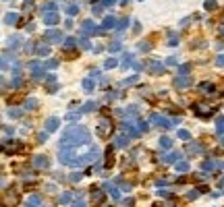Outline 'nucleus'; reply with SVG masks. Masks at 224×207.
Masks as SVG:
<instances>
[{
  "label": "nucleus",
  "mask_w": 224,
  "mask_h": 207,
  "mask_svg": "<svg viewBox=\"0 0 224 207\" xmlns=\"http://www.w3.org/2000/svg\"><path fill=\"white\" fill-rule=\"evenodd\" d=\"M89 131L85 129V126H71L67 129L60 139V143H58V151H75L79 145H87L89 143Z\"/></svg>",
  "instance_id": "obj_1"
},
{
  "label": "nucleus",
  "mask_w": 224,
  "mask_h": 207,
  "mask_svg": "<svg viewBox=\"0 0 224 207\" xmlns=\"http://www.w3.org/2000/svg\"><path fill=\"white\" fill-rule=\"evenodd\" d=\"M96 133H98V137L108 139V137H110V133H112V122L108 120V118H100V122H98V129H96Z\"/></svg>",
  "instance_id": "obj_2"
},
{
  "label": "nucleus",
  "mask_w": 224,
  "mask_h": 207,
  "mask_svg": "<svg viewBox=\"0 0 224 207\" xmlns=\"http://www.w3.org/2000/svg\"><path fill=\"white\" fill-rule=\"evenodd\" d=\"M81 29H83V33H85V35H98V33H102V31H104V29L98 27V25H96V23H93L91 19L83 21V23H81Z\"/></svg>",
  "instance_id": "obj_3"
},
{
  "label": "nucleus",
  "mask_w": 224,
  "mask_h": 207,
  "mask_svg": "<svg viewBox=\"0 0 224 207\" xmlns=\"http://www.w3.org/2000/svg\"><path fill=\"white\" fill-rule=\"evenodd\" d=\"M193 110H195L199 116H203V118H208V116H212V114H214V108L205 106V104H195V106H193Z\"/></svg>",
  "instance_id": "obj_4"
},
{
  "label": "nucleus",
  "mask_w": 224,
  "mask_h": 207,
  "mask_svg": "<svg viewBox=\"0 0 224 207\" xmlns=\"http://www.w3.org/2000/svg\"><path fill=\"white\" fill-rule=\"evenodd\" d=\"M152 122H156L158 126H162V129H170V126L174 124V122H170V120H166L164 116H160V114H154V116H152Z\"/></svg>",
  "instance_id": "obj_5"
},
{
  "label": "nucleus",
  "mask_w": 224,
  "mask_h": 207,
  "mask_svg": "<svg viewBox=\"0 0 224 207\" xmlns=\"http://www.w3.org/2000/svg\"><path fill=\"white\" fill-rule=\"evenodd\" d=\"M58 126H60V120H58V118H48V120H46V122H44V129H46V131L48 133H54L56 129H58Z\"/></svg>",
  "instance_id": "obj_6"
},
{
  "label": "nucleus",
  "mask_w": 224,
  "mask_h": 207,
  "mask_svg": "<svg viewBox=\"0 0 224 207\" xmlns=\"http://www.w3.org/2000/svg\"><path fill=\"white\" fill-rule=\"evenodd\" d=\"M50 162L46 155H35L33 158V168H37V170H42V168H48Z\"/></svg>",
  "instance_id": "obj_7"
},
{
  "label": "nucleus",
  "mask_w": 224,
  "mask_h": 207,
  "mask_svg": "<svg viewBox=\"0 0 224 207\" xmlns=\"http://www.w3.org/2000/svg\"><path fill=\"white\" fill-rule=\"evenodd\" d=\"M58 21H60V15L58 13H54V11H52V13H44V23H46V25H54Z\"/></svg>",
  "instance_id": "obj_8"
},
{
  "label": "nucleus",
  "mask_w": 224,
  "mask_h": 207,
  "mask_svg": "<svg viewBox=\"0 0 224 207\" xmlns=\"http://www.w3.org/2000/svg\"><path fill=\"white\" fill-rule=\"evenodd\" d=\"M25 207H42V197L40 195H29Z\"/></svg>",
  "instance_id": "obj_9"
},
{
  "label": "nucleus",
  "mask_w": 224,
  "mask_h": 207,
  "mask_svg": "<svg viewBox=\"0 0 224 207\" xmlns=\"http://www.w3.org/2000/svg\"><path fill=\"white\" fill-rule=\"evenodd\" d=\"M91 201H93V205H100L104 201V193L98 191V188H91Z\"/></svg>",
  "instance_id": "obj_10"
},
{
  "label": "nucleus",
  "mask_w": 224,
  "mask_h": 207,
  "mask_svg": "<svg viewBox=\"0 0 224 207\" xmlns=\"http://www.w3.org/2000/svg\"><path fill=\"white\" fill-rule=\"evenodd\" d=\"M179 159H181V153L172 151V153H168V155H164L162 162H164V164H174V162H179Z\"/></svg>",
  "instance_id": "obj_11"
},
{
  "label": "nucleus",
  "mask_w": 224,
  "mask_h": 207,
  "mask_svg": "<svg viewBox=\"0 0 224 207\" xmlns=\"http://www.w3.org/2000/svg\"><path fill=\"white\" fill-rule=\"evenodd\" d=\"M104 188L112 195V199H120V191H118L114 184H110V182H104Z\"/></svg>",
  "instance_id": "obj_12"
},
{
  "label": "nucleus",
  "mask_w": 224,
  "mask_h": 207,
  "mask_svg": "<svg viewBox=\"0 0 224 207\" xmlns=\"http://www.w3.org/2000/svg\"><path fill=\"white\" fill-rule=\"evenodd\" d=\"M46 40L60 41V40H62V33H60V31H54V29H48V31H46Z\"/></svg>",
  "instance_id": "obj_13"
},
{
  "label": "nucleus",
  "mask_w": 224,
  "mask_h": 207,
  "mask_svg": "<svg viewBox=\"0 0 224 207\" xmlns=\"http://www.w3.org/2000/svg\"><path fill=\"white\" fill-rule=\"evenodd\" d=\"M129 145V137H127V133L125 135H118V137L114 139V147H127Z\"/></svg>",
  "instance_id": "obj_14"
},
{
  "label": "nucleus",
  "mask_w": 224,
  "mask_h": 207,
  "mask_svg": "<svg viewBox=\"0 0 224 207\" xmlns=\"http://www.w3.org/2000/svg\"><path fill=\"white\" fill-rule=\"evenodd\" d=\"M116 27V21H114V17H106L104 23H102V29L104 31H108V29H114Z\"/></svg>",
  "instance_id": "obj_15"
},
{
  "label": "nucleus",
  "mask_w": 224,
  "mask_h": 207,
  "mask_svg": "<svg viewBox=\"0 0 224 207\" xmlns=\"http://www.w3.org/2000/svg\"><path fill=\"white\" fill-rule=\"evenodd\" d=\"M191 81L187 79V77H176L174 79V87H189Z\"/></svg>",
  "instance_id": "obj_16"
},
{
  "label": "nucleus",
  "mask_w": 224,
  "mask_h": 207,
  "mask_svg": "<svg viewBox=\"0 0 224 207\" xmlns=\"http://www.w3.org/2000/svg\"><path fill=\"white\" fill-rule=\"evenodd\" d=\"M58 201H60V205H69L71 201H73V193H69V191H67V193H62L60 197H58Z\"/></svg>",
  "instance_id": "obj_17"
},
{
  "label": "nucleus",
  "mask_w": 224,
  "mask_h": 207,
  "mask_svg": "<svg viewBox=\"0 0 224 207\" xmlns=\"http://www.w3.org/2000/svg\"><path fill=\"white\" fill-rule=\"evenodd\" d=\"M158 145H160V149H170V147H172V141H170L168 137H160Z\"/></svg>",
  "instance_id": "obj_18"
},
{
  "label": "nucleus",
  "mask_w": 224,
  "mask_h": 207,
  "mask_svg": "<svg viewBox=\"0 0 224 207\" xmlns=\"http://www.w3.org/2000/svg\"><path fill=\"white\" fill-rule=\"evenodd\" d=\"M149 70H152L154 75H158V73H164V66H162L160 62H152V64H149Z\"/></svg>",
  "instance_id": "obj_19"
},
{
  "label": "nucleus",
  "mask_w": 224,
  "mask_h": 207,
  "mask_svg": "<svg viewBox=\"0 0 224 207\" xmlns=\"http://www.w3.org/2000/svg\"><path fill=\"white\" fill-rule=\"evenodd\" d=\"M91 110H98V104H96V102H87L83 108H81V112H83V114H85V112H91Z\"/></svg>",
  "instance_id": "obj_20"
},
{
  "label": "nucleus",
  "mask_w": 224,
  "mask_h": 207,
  "mask_svg": "<svg viewBox=\"0 0 224 207\" xmlns=\"http://www.w3.org/2000/svg\"><path fill=\"white\" fill-rule=\"evenodd\" d=\"M37 54H40V56H48L50 54V46H48V44H42V46L37 48Z\"/></svg>",
  "instance_id": "obj_21"
},
{
  "label": "nucleus",
  "mask_w": 224,
  "mask_h": 207,
  "mask_svg": "<svg viewBox=\"0 0 224 207\" xmlns=\"http://www.w3.org/2000/svg\"><path fill=\"white\" fill-rule=\"evenodd\" d=\"M187 151H189V153H199V151H201V147H199V143H189Z\"/></svg>",
  "instance_id": "obj_22"
},
{
  "label": "nucleus",
  "mask_w": 224,
  "mask_h": 207,
  "mask_svg": "<svg viewBox=\"0 0 224 207\" xmlns=\"http://www.w3.org/2000/svg\"><path fill=\"white\" fill-rule=\"evenodd\" d=\"M93 85H96L93 79H85V81H83V89L85 91H91V89H93Z\"/></svg>",
  "instance_id": "obj_23"
},
{
  "label": "nucleus",
  "mask_w": 224,
  "mask_h": 207,
  "mask_svg": "<svg viewBox=\"0 0 224 207\" xmlns=\"http://www.w3.org/2000/svg\"><path fill=\"white\" fill-rule=\"evenodd\" d=\"M79 13V6L77 4H69V6H67V15H71V17H73V15H77Z\"/></svg>",
  "instance_id": "obj_24"
},
{
  "label": "nucleus",
  "mask_w": 224,
  "mask_h": 207,
  "mask_svg": "<svg viewBox=\"0 0 224 207\" xmlns=\"http://www.w3.org/2000/svg\"><path fill=\"white\" fill-rule=\"evenodd\" d=\"M214 168H216V164H214L212 159H208V162H203V170H205V172H212Z\"/></svg>",
  "instance_id": "obj_25"
},
{
  "label": "nucleus",
  "mask_w": 224,
  "mask_h": 207,
  "mask_svg": "<svg viewBox=\"0 0 224 207\" xmlns=\"http://www.w3.org/2000/svg\"><path fill=\"white\" fill-rule=\"evenodd\" d=\"M25 108H27V110L37 108V99H33V97H31V99H27V102H25Z\"/></svg>",
  "instance_id": "obj_26"
},
{
  "label": "nucleus",
  "mask_w": 224,
  "mask_h": 207,
  "mask_svg": "<svg viewBox=\"0 0 224 207\" xmlns=\"http://www.w3.org/2000/svg\"><path fill=\"white\" fill-rule=\"evenodd\" d=\"M176 170H179V172H187V170H189V164H187V162H179V164H176Z\"/></svg>",
  "instance_id": "obj_27"
},
{
  "label": "nucleus",
  "mask_w": 224,
  "mask_h": 207,
  "mask_svg": "<svg viewBox=\"0 0 224 207\" xmlns=\"http://www.w3.org/2000/svg\"><path fill=\"white\" fill-rule=\"evenodd\" d=\"M199 87H201V91H208V93H212V91H214V85H212V83H201Z\"/></svg>",
  "instance_id": "obj_28"
},
{
  "label": "nucleus",
  "mask_w": 224,
  "mask_h": 207,
  "mask_svg": "<svg viewBox=\"0 0 224 207\" xmlns=\"http://www.w3.org/2000/svg\"><path fill=\"white\" fill-rule=\"evenodd\" d=\"M216 131H218V135H222V133H224V118H218V124H216Z\"/></svg>",
  "instance_id": "obj_29"
},
{
  "label": "nucleus",
  "mask_w": 224,
  "mask_h": 207,
  "mask_svg": "<svg viewBox=\"0 0 224 207\" xmlns=\"http://www.w3.org/2000/svg\"><path fill=\"white\" fill-rule=\"evenodd\" d=\"M179 44V35L176 33H170V40H168V46H176Z\"/></svg>",
  "instance_id": "obj_30"
},
{
  "label": "nucleus",
  "mask_w": 224,
  "mask_h": 207,
  "mask_svg": "<svg viewBox=\"0 0 224 207\" xmlns=\"http://www.w3.org/2000/svg\"><path fill=\"white\" fill-rule=\"evenodd\" d=\"M112 164H114V162H112V151L108 149V151H106V168H110Z\"/></svg>",
  "instance_id": "obj_31"
},
{
  "label": "nucleus",
  "mask_w": 224,
  "mask_h": 207,
  "mask_svg": "<svg viewBox=\"0 0 224 207\" xmlns=\"http://www.w3.org/2000/svg\"><path fill=\"white\" fill-rule=\"evenodd\" d=\"M197 197H199V191H197V188H193V191H189V193H187V199H197Z\"/></svg>",
  "instance_id": "obj_32"
},
{
  "label": "nucleus",
  "mask_w": 224,
  "mask_h": 207,
  "mask_svg": "<svg viewBox=\"0 0 224 207\" xmlns=\"http://www.w3.org/2000/svg\"><path fill=\"white\" fill-rule=\"evenodd\" d=\"M75 44H77V40H75V37H69V40L64 41V48H75Z\"/></svg>",
  "instance_id": "obj_33"
},
{
  "label": "nucleus",
  "mask_w": 224,
  "mask_h": 207,
  "mask_svg": "<svg viewBox=\"0 0 224 207\" xmlns=\"http://www.w3.org/2000/svg\"><path fill=\"white\" fill-rule=\"evenodd\" d=\"M8 23V25H11V23H15V21H17V13H8L6 15V19H4Z\"/></svg>",
  "instance_id": "obj_34"
},
{
  "label": "nucleus",
  "mask_w": 224,
  "mask_h": 207,
  "mask_svg": "<svg viewBox=\"0 0 224 207\" xmlns=\"http://www.w3.org/2000/svg\"><path fill=\"white\" fill-rule=\"evenodd\" d=\"M118 184L123 191H131V182H125V180H118Z\"/></svg>",
  "instance_id": "obj_35"
},
{
  "label": "nucleus",
  "mask_w": 224,
  "mask_h": 207,
  "mask_svg": "<svg viewBox=\"0 0 224 207\" xmlns=\"http://www.w3.org/2000/svg\"><path fill=\"white\" fill-rule=\"evenodd\" d=\"M127 25H129V19H123V21L118 23V25H116V29H118V31H123V29H125Z\"/></svg>",
  "instance_id": "obj_36"
},
{
  "label": "nucleus",
  "mask_w": 224,
  "mask_h": 207,
  "mask_svg": "<svg viewBox=\"0 0 224 207\" xmlns=\"http://www.w3.org/2000/svg\"><path fill=\"white\" fill-rule=\"evenodd\" d=\"M191 135H189V131H179V139H183V141H187Z\"/></svg>",
  "instance_id": "obj_37"
},
{
  "label": "nucleus",
  "mask_w": 224,
  "mask_h": 207,
  "mask_svg": "<svg viewBox=\"0 0 224 207\" xmlns=\"http://www.w3.org/2000/svg\"><path fill=\"white\" fill-rule=\"evenodd\" d=\"M114 66H116V60H114V58H108V60H106V69H114Z\"/></svg>",
  "instance_id": "obj_38"
},
{
  "label": "nucleus",
  "mask_w": 224,
  "mask_h": 207,
  "mask_svg": "<svg viewBox=\"0 0 224 207\" xmlns=\"http://www.w3.org/2000/svg\"><path fill=\"white\" fill-rule=\"evenodd\" d=\"M205 8H208V11L216 8V0H205Z\"/></svg>",
  "instance_id": "obj_39"
},
{
  "label": "nucleus",
  "mask_w": 224,
  "mask_h": 207,
  "mask_svg": "<svg viewBox=\"0 0 224 207\" xmlns=\"http://www.w3.org/2000/svg\"><path fill=\"white\" fill-rule=\"evenodd\" d=\"M189 70H191V66H189V64H183L181 69H179V73H181V75H187Z\"/></svg>",
  "instance_id": "obj_40"
},
{
  "label": "nucleus",
  "mask_w": 224,
  "mask_h": 207,
  "mask_svg": "<svg viewBox=\"0 0 224 207\" xmlns=\"http://www.w3.org/2000/svg\"><path fill=\"white\" fill-rule=\"evenodd\" d=\"M23 6H25V11H31V8H33V0H25Z\"/></svg>",
  "instance_id": "obj_41"
},
{
  "label": "nucleus",
  "mask_w": 224,
  "mask_h": 207,
  "mask_svg": "<svg viewBox=\"0 0 224 207\" xmlns=\"http://www.w3.org/2000/svg\"><path fill=\"white\" fill-rule=\"evenodd\" d=\"M135 81H137V77L133 75V77H129V79H127V81H123V85H133Z\"/></svg>",
  "instance_id": "obj_42"
},
{
  "label": "nucleus",
  "mask_w": 224,
  "mask_h": 207,
  "mask_svg": "<svg viewBox=\"0 0 224 207\" xmlns=\"http://www.w3.org/2000/svg\"><path fill=\"white\" fill-rule=\"evenodd\" d=\"M71 180H73V182H79V180H81V174H79V172L71 174Z\"/></svg>",
  "instance_id": "obj_43"
},
{
  "label": "nucleus",
  "mask_w": 224,
  "mask_h": 207,
  "mask_svg": "<svg viewBox=\"0 0 224 207\" xmlns=\"http://www.w3.org/2000/svg\"><path fill=\"white\" fill-rule=\"evenodd\" d=\"M139 50L147 52V50H149V44H147V41H141V44H139Z\"/></svg>",
  "instance_id": "obj_44"
},
{
  "label": "nucleus",
  "mask_w": 224,
  "mask_h": 207,
  "mask_svg": "<svg viewBox=\"0 0 224 207\" xmlns=\"http://www.w3.org/2000/svg\"><path fill=\"white\" fill-rule=\"evenodd\" d=\"M56 64H58L56 60H48V62H46V66H48V69H56Z\"/></svg>",
  "instance_id": "obj_45"
},
{
  "label": "nucleus",
  "mask_w": 224,
  "mask_h": 207,
  "mask_svg": "<svg viewBox=\"0 0 224 207\" xmlns=\"http://www.w3.org/2000/svg\"><path fill=\"white\" fill-rule=\"evenodd\" d=\"M13 126H4V135H11V137H13Z\"/></svg>",
  "instance_id": "obj_46"
},
{
  "label": "nucleus",
  "mask_w": 224,
  "mask_h": 207,
  "mask_svg": "<svg viewBox=\"0 0 224 207\" xmlns=\"http://www.w3.org/2000/svg\"><path fill=\"white\" fill-rule=\"evenodd\" d=\"M37 139H40V141H46V139H48V131H46V133H40V135H37Z\"/></svg>",
  "instance_id": "obj_47"
},
{
  "label": "nucleus",
  "mask_w": 224,
  "mask_h": 207,
  "mask_svg": "<svg viewBox=\"0 0 224 207\" xmlns=\"http://www.w3.org/2000/svg\"><path fill=\"white\" fill-rule=\"evenodd\" d=\"M73 207H85V203H83V201H81V199H77V201H75V203H73Z\"/></svg>",
  "instance_id": "obj_48"
},
{
  "label": "nucleus",
  "mask_w": 224,
  "mask_h": 207,
  "mask_svg": "<svg viewBox=\"0 0 224 207\" xmlns=\"http://www.w3.org/2000/svg\"><path fill=\"white\" fill-rule=\"evenodd\" d=\"M110 50H112V52H116V50H120V44H112V46H110Z\"/></svg>",
  "instance_id": "obj_49"
},
{
  "label": "nucleus",
  "mask_w": 224,
  "mask_h": 207,
  "mask_svg": "<svg viewBox=\"0 0 224 207\" xmlns=\"http://www.w3.org/2000/svg\"><path fill=\"white\" fill-rule=\"evenodd\" d=\"M164 184H166V180H164V178H160V180H156V186H164Z\"/></svg>",
  "instance_id": "obj_50"
},
{
  "label": "nucleus",
  "mask_w": 224,
  "mask_h": 207,
  "mask_svg": "<svg viewBox=\"0 0 224 207\" xmlns=\"http://www.w3.org/2000/svg\"><path fill=\"white\" fill-rule=\"evenodd\" d=\"M114 2H116V0H104V4H106V6H112Z\"/></svg>",
  "instance_id": "obj_51"
},
{
  "label": "nucleus",
  "mask_w": 224,
  "mask_h": 207,
  "mask_svg": "<svg viewBox=\"0 0 224 207\" xmlns=\"http://www.w3.org/2000/svg\"><path fill=\"white\" fill-rule=\"evenodd\" d=\"M218 64H220V66H224V56H220V58H218Z\"/></svg>",
  "instance_id": "obj_52"
},
{
  "label": "nucleus",
  "mask_w": 224,
  "mask_h": 207,
  "mask_svg": "<svg viewBox=\"0 0 224 207\" xmlns=\"http://www.w3.org/2000/svg\"><path fill=\"white\" fill-rule=\"evenodd\" d=\"M220 35H224V25H220V31H218Z\"/></svg>",
  "instance_id": "obj_53"
},
{
  "label": "nucleus",
  "mask_w": 224,
  "mask_h": 207,
  "mask_svg": "<svg viewBox=\"0 0 224 207\" xmlns=\"http://www.w3.org/2000/svg\"><path fill=\"white\" fill-rule=\"evenodd\" d=\"M220 186H224V178H222V180H220Z\"/></svg>",
  "instance_id": "obj_54"
},
{
  "label": "nucleus",
  "mask_w": 224,
  "mask_h": 207,
  "mask_svg": "<svg viewBox=\"0 0 224 207\" xmlns=\"http://www.w3.org/2000/svg\"><path fill=\"white\" fill-rule=\"evenodd\" d=\"M222 145H224V137H222Z\"/></svg>",
  "instance_id": "obj_55"
},
{
  "label": "nucleus",
  "mask_w": 224,
  "mask_h": 207,
  "mask_svg": "<svg viewBox=\"0 0 224 207\" xmlns=\"http://www.w3.org/2000/svg\"><path fill=\"white\" fill-rule=\"evenodd\" d=\"M222 168H224V164H222Z\"/></svg>",
  "instance_id": "obj_56"
}]
</instances>
